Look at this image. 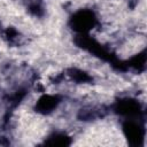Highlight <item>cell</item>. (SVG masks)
<instances>
[{"label":"cell","mask_w":147,"mask_h":147,"mask_svg":"<svg viewBox=\"0 0 147 147\" xmlns=\"http://www.w3.org/2000/svg\"><path fill=\"white\" fill-rule=\"evenodd\" d=\"M94 17L91 13H86L83 11L80 14H78L76 16V18H74L75 24L80 29V30H85V29H90V26H92L94 24Z\"/></svg>","instance_id":"6da1fadb"},{"label":"cell","mask_w":147,"mask_h":147,"mask_svg":"<svg viewBox=\"0 0 147 147\" xmlns=\"http://www.w3.org/2000/svg\"><path fill=\"white\" fill-rule=\"evenodd\" d=\"M54 106H56V99L54 96H45L40 100L39 107L41 110H51Z\"/></svg>","instance_id":"7a4b0ae2"}]
</instances>
